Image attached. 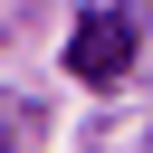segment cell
I'll return each instance as SVG.
<instances>
[{
	"label": "cell",
	"instance_id": "1",
	"mask_svg": "<svg viewBox=\"0 0 153 153\" xmlns=\"http://www.w3.org/2000/svg\"><path fill=\"white\" fill-rule=\"evenodd\" d=\"M134 67V19L124 10H86L76 29H67V76L76 86H115Z\"/></svg>",
	"mask_w": 153,
	"mask_h": 153
}]
</instances>
